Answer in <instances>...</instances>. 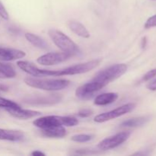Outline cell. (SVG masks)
Returning a JSON list of instances; mask_svg holds the SVG:
<instances>
[{"label":"cell","instance_id":"obj_8","mask_svg":"<svg viewBox=\"0 0 156 156\" xmlns=\"http://www.w3.org/2000/svg\"><path fill=\"white\" fill-rule=\"evenodd\" d=\"M130 135L131 133L129 131L119 133L116 135L101 140L98 144V147L101 150H110V149H114V148L120 146L122 143H125L129 138Z\"/></svg>","mask_w":156,"mask_h":156},{"label":"cell","instance_id":"obj_7","mask_svg":"<svg viewBox=\"0 0 156 156\" xmlns=\"http://www.w3.org/2000/svg\"><path fill=\"white\" fill-rule=\"evenodd\" d=\"M135 104H126V105H122V106L119 107V108H116L114 110H112L111 111L98 114V115H97L94 117V120L96 123H104V122H107L108 120H113V119H115L117 117H120V116L124 115V114H127V113L131 112V111L135 109Z\"/></svg>","mask_w":156,"mask_h":156},{"label":"cell","instance_id":"obj_19","mask_svg":"<svg viewBox=\"0 0 156 156\" xmlns=\"http://www.w3.org/2000/svg\"><path fill=\"white\" fill-rule=\"evenodd\" d=\"M149 120V117H134V118L129 119L121 123L122 126L124 127H137L141 126L147 123Z\"/></svg>","mask_w":156,"mask_h":156},{"label":"cell","instance_id":"obj_23","mask_svg":"<svg viewBox=\"0 0 156 156\" xmlns=\"http://www.w3.org/2000/svg\"><path fill=\"white\" fill-rule=\"evenodd\" d=\"M144 27L146 29L151 28V27H156V15L150 17L149 18H148L146 22L145 23Z\"/></svg>","mask_w":156,"mask_h":156},{"label":"cell","instance_id":"obj_4","mask_svg":"<svg viewBox=\"0 0 156 156\" xmlns=\"http://www.w3.org/2000/svg\"><path fill=\"white\" fill-rule=\"evenodd\" d=\"M48 34L55 45L59 47L62 52L70 53L73 56L78 54L80 52L79 47L60 30L50 29L48 31Z\"/></svg>","mask_w":156,"mask_h":156},{"label":"cell","instance_id":"obj_5","mask_svg":"<svg viewBox=\"0 0 156 156\" xmlns=\"http://www.w3.org/2000/svg\"><path fill=\"white\" fill-rule=\"evenodd\" d=\"M126 71H127V66L126 64H115L98 73L93 79L103 82L107 85L110 82L116 80L124 75Z\"/></svg>","mask_w":156,"mask_h":156},{"label":"cell","instance_id":"obj_24","mask_svg":"<svg viewBox=\"0 0 156 156\" xmlns=\"http://www.w3.org/2000/svg\"><path fill=\"white\" fill-rule=\"evenodd\" d=\"M155 76H156V69H152L150 70V71L148 72V73H146V74L143 76L142 80H143V82H147V81L150 80V79H152V78L155 77Z\"/></svg>","mask_w":156,"mask_h":156},{"label":"cell","instance_id":"obj_13","mask_svg":"<svg viewBox=\"0 0 156 156\" xmlns=\"http://www.w3.org/2000/svg\"><path fill=\"white\" fill-rule=\"evenodd\" d=\"M24 135L22 132L18 130H11L0 128V140H6L12 142L22 141Z\"/></svg>","mask_w":156,"mask_h":156},{"label":"cell","instance_id":"obj_22","mask_svg":"<svg viewBox=\"0 0 156 156\" xmlns=\"http://www.w3.org/2000/svg\"><path fill=\"white\" fill-rule=\"evenodd\" d=\"M71 140L76 143H86L92 140V136L88 134H79L72 136Z\"/></svg>","mask_w":156,"mask_h":156},{"label":"cell","instance_id":"obj_28","mask_svg":"<svg viewBox=\"0 0 156 156\" xmlns=\"http://www.w3.org/2000/svg\"><path fill=\"white\" fill-rule=\"evenodd\" d=\"M31 155H34V156H38V155H45V153H44V152H41V151H38V150H36V151H34L33 152H31Z\"/></svg>","mask_w":156,"mask_h":156},{"label":"cell","instance_id":"obj_27","mask_svg":"<svg viewBox=\"0 0 156 156\" xmlns=\"http://www.w3.org/2000/svg\"><path fill=\"white\" fill-rule=\"evenodd\" d=\"M148 89H149L150 91H156V79H154L153 81H152L151 82H149L147 85H146Z\"/></svg>","mask_w":156,"mask_h":156},{"label":"cell","instance_id":"obj_29","mask_svg":"<svg viewBox=\"0 0 156 156\" xmlns=\"http://www.w3.org/2000/svg\"><path fill=\"white\" fill-rule=\"evenodd\" d=\"M146 43H147V41H146V37H144L142 39V47H143V48H145V47H146Z\"/></svg>","mask_w":156,"mask_h":156},{"label":"cell","instance_id":"obj_21","mask_svg":"<svg viewBox=\"0 0 156 156\" xmlns=\"http://www.w3.org/2000/svg\"><path fill=\"white\" fill-rule=\"evenodd\" d=\"M0 108H5V109H15V108H21L19 105L12 101L8 100L4 98L0 97Z\"/></svg>","mask_w":156,"mask_h":156},{"label":"cell","instance_id":"obj_3","mask_svg":"<svg viewBox=\"0 0 156 156\" xmlns=\"http://www.w3.org/2000/svg\"><path fill=\"white\" fill-rule=\"evenodd\" d=\"M79 121L73 117H62V116H45L38 118L33 122V124L40 129L50 127V126H75L78 125Z\"/></svg>","mask_w":156,"mask_h":156},{"label":"cell","instance_id":"obj_14","mask_svg":"<svg viewBox=\"0 0 156 156\" xmlns=\"http://www.w3.org/2000/svg\"><path fill=\"white\" fill-rule=\"evenodd\" d=\"M43 136L50 138H62L66 135V130L62 126H50L41 129Z\"/></svg>","mask_w":156,"mask_h":156},{"label":"cell","instance_id":"obj_16","mask_svg":"<svg viewBox=\"0 0 156 156\" xmlns=\"http://www.w3.org/2000/svg\"><path fill=\"white\" fill-rule=\"evenodd\" d=\"M68 26L69 27L70 30L76 34L78 36L81 37L83 38H89L90 37V33L88 30H87L86 27L82 24V23L79 22L77 21H69Z\"/></svg>","mask_w":156,"mask_h":156},{"label":"cell","instance_id":"obj_15","mask_svg":"<svg viewBox=\"0 0 156 156\" xmlns=\"http://www.w3.org/2000/svg\"><path fill=\"white\" fill-rule=\"evenodd\" d=\"M117 98H118L117 93H104V94H100L95 98L94 104L95 105H98V106H105V105L114 103L117 100Z\"/></svg>","mask_w":156,"mask_h":156},{"label":"cell","instance_id":"obj_10","mask_svg":"<svg viewBox=\"0 0 156 156\" xmlns=\"http://www.w3.org/2000/svg\"><path fill=\"white\" fill-rule=\"evenodd\" d=\"M61 101L59 94H48V95L33 96L26 98L24 101L29 105H52L58 103Z\"/></svg>","mask_w":156,"mask_h":156},{"label":"cell","instance_id":"obj_20","mask_svg":"<svg viewBox=\"0 0 156 156\" xmlns=\"http://www.w3.org/2000/svg\"><path fill=\"white\" fill-rule=\"evenodd\" d=\"M15 76L16 73L12 66L0 62V79H12Z\"/></svg>","mask_w":156,"mask_h":156},{"label":"cell","instance_id":"obj_9","mask_svg":"<svg viewBox=\"0 0 156 156\" xmlns=\"http://www.w3.org/2000/svg\"><path fill=\"white\" fill-rule=\"evenodd\" d=\"M71 56H73V55L66 52L49 53L38 57L37 62L43 66H53L67 60Z\"/></svg>","mask_w":156,"mask_h":156},{"label":"cell","instance_id":"obj_1","mask_svg":"<svg viewBox=\"0 0 156 156\" xmlns=\"http://www.w3.org/2000/svg\"><path fill=\"white\" fill-rule=\"evenodd\" d=\"M100 59L88 61L84 63L76 64L71 66L60 70H47L41 69V76H73V75L86 73L91 70L94 69L100 64Z\"/></svg>","mask_w":156,"mask_h":156},{"label":"cell","instance_id":"obj_25","mask_svg":"<svg viewBox=\"0 0 156 156\" xmlns=\"http://www.w3.org/2000/svg\"><path fill=\"white\" fill-rule=\"evenodd\" d=\"M93 114V111L91 109H82L78 112V116L80 117H90Z\"/></svg>","mask_w":156,"mask_h":156},{"label":"cell","instance_id":"obj_11","mask_svg":"<svg viewBox=\"0 0 156 156\" xmlns=\"http://www.w3.org/2000/svg\"><path fill=\"white\" fill-rule=\"evenodd\" d=\"M26 53L22 50L12 48L0 47V60L8 62L24 58Z\"/></svg>","mask_w":156,"mask_h":156},{"label":"cell","instance_id":"obj_2","mask_svg":"<svg viewBox=\"0 0 156 156\" xmlns=\"http://www.w3.org/2000/svg\"><path fill=\"white\" fill-rule=\"evenodd\" d=\"M24 83L28 86L44 91H59L67 88L70 81L67 79H47L37 78H26Z\"/></svg>","mask_w":156,"mask_h":156},{"label":"cell","instance_id":"obj_17","mask_svg":"<svg viewBox=\"0 0 156 156\" xmlns=\"http://www.w3.org/2000/svg\"><path fill=\"white\" fill-rule=\"evenodd\" d=\"M17 66L21 70H23L30 76H33L34 77H41V69L37 68L36 66H34L31 62H27V61L20 60L17 62Z\"/></svg>","mask_w":156,"mask_h":156},{"label":"cell","instance_id":"obj_12","mask_svg":"<svg viewBox=\"0 0 156 156\" xmlns=\"http://www.w3.org/2000/svg\"><path fill=\"white\" fill-rule=\"evenodd\" d=\"M6 111L12 117L18 119H21V120H27V119L33 118V117H36L41 114V113L39 112V111L21 109V108H15V109H6Z\"/></svg>","mask_w":156,"mask_h":156},{"label":"cell","instance_id":"obj_26","mask_svg":"<svg viewBox=\"0 0 156 156\" xmlns=\"http://www.w3.org/2000/svg\"><path fill=\"white\" fill-rule=\"evenodd\" d=\"M0 16L5 20H8L9 18V13H8L5 8V6L3 5V4L2 3L1 1H0Z\"/></svg>","mask_w":156,"mask_h":156},{"label":"cell","instance_id":"obj_18","mask_svg":"<svg viewBox=\"0 0 156 156\" xmlns=\"http://www.w3.org/2000/svg\"><path fill=\"white\" fill-rule=\"evenodd\" d=\"M24 36H25V38L28 42H30L32 45L37 47V48L45 50L48 47V44H47V42L37 35L34 34L32 33H26Z\"/></svg>","mask_w":156,"mask_h":156},{"label":"cell","instance_id":"obj_6","mask_svg":"<svg viewBox=\"0 0 156 156\" xmlns=\"http://www.w3.org/2000/svg\"><path fill=\"white\" fill-rule=\"evenodd\" d=\"M105 86L106 85L103 82L92 79L91 82L79 86L76 89V97L82 100H88L94 97L96 93L98 92Z\"/></svg>","mask_w":156,"mask_h":156}]
</instances>
